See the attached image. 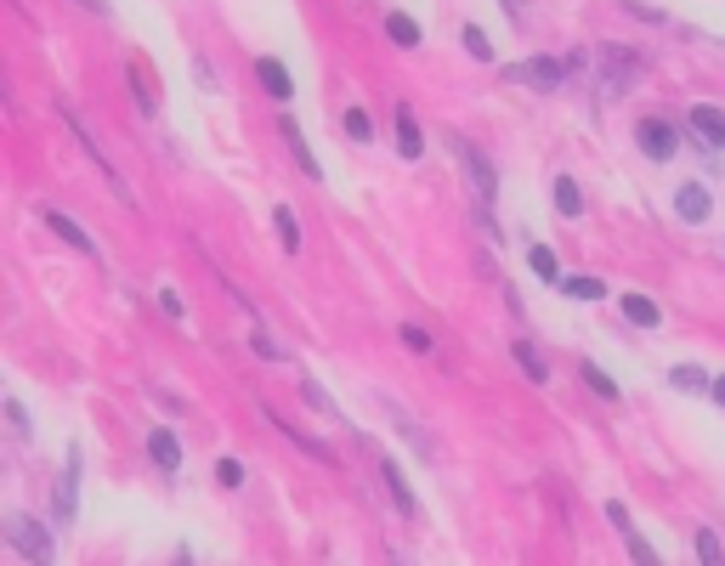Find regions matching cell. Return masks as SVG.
Listing matches in <instances>:
<instances>
[{
  "label": "cell",
  "mask_w": 725,
  "mask_h": 566,
  "mask_svg": "<svg viewBox=\"0 0 725 566\" xmlns=\"http://www.w3.org/2000/svg\"><path fill=\"white\" fill-rule=\"evenodd\" d=\"M40 216H45V227H52L69 250H80V255H91V261H96V244H91V232H85V227H74L63 210H40Z\"/></svg>",
  "instance_id": "obj_6"
},
{
  "label": "cell",
  "mask_w": 725,
  "mask_h": 566,
  "mask_svg": "<svg viewBox=\"0 0 725 566\" xmlns=\"http://www.w3.org/2000/svg\"><path fill=\"white\" fill-rule=\"evenodd\" d=\"M635 136H641V148H646V159H674V130H669L663 119H646V125H641Z\"/></svg>",
  "instance_id": "obj_10"
},
{
  "label": "cell",
  "mask_w": 725,
  "mask_h": 566,
  "mask_svg": "<svg viewBox=\"0 0 725 566\" xmlns=\"http://www.w3.org/2000/svg\"><path fill=\"white\" fill-rule=\"evenodd\" d=\"M267 419H272V431H283V437H289V442H296V448H307V453H312L318 464H329V470H334V453H329V442H318V437H307V431H296V424H283L278 413H267Z\"/></svg>",
  "instance_id": "obj_15"
},
{
  "label": "cell",
  "mask_w": 725,
  "mask_h": 566,
  "mask_svg": "<svg viewBox=\"0 0 725 566\" xmlns=\"http://www.w3.org/2000/svg\"><path fill=\"white\" fill-rule=\"evenodd\" d=\"M159 306H165V312H170V317H182V312H187V301H182V295H176V290H159Z\"/></svg>",
  "instance_id": "obj_33"
},
{
  "label": "cell",
  "mask_w": 725,
  "mask_h": 566,
  "mask_svg": "<svg viewBox=\"0 0 725 566\" xmlns=\"http://www.w3.org/2000/svg\"><path fill=\"white\" fill-rule=\"evenodd\" d=\"M256 352H261V357H272V363L283 357V346L272 340V328H256Z\"/></svg>",
  "instance_id": "obj_32"
},
{
  "label": "cell",
  "mask_w": 725,
  "mask_h": 566,
  "mask_svg": "<svg viewBox=\"0 0 725 566\" xmlns=\"http://www.w3.org/2000/svg\"><path fill=\"white\" fill-rule=\"evenodd\" d=\"M623 317H630V323H641V328H652V323H657L663 312H657V306H652L646 295H623Z\"/></svg>",
  "instance_id": "obj_22"
},
{
  "label": "cell",
  "mask_w": 725,
  "mask_h": 566,
  "mask_svg": "<svg viewBox=\"0 0 725 566\" xmlns=\"http://www.w3.org/2000/svg\"><path fill=\"white\" fill-rule=\"evenodd\" d=\"M556 210H561L567 221L584 216V193H578V181H572V176H556Z\"/></svg>",
  "instance_id": "obj_18"
},
{
  "label": "cell",
  "mask_w": 725,
  "mask_h": 566,
  "mask_svg": "<svg viewBox=\"0 0 725 566\" xmlns=\"http://www.w3.org/2000/svg\"><path fill=\"white\" fill-rule=\"evenodd\" d=\"M346 136H352V142H374V119H369L363 108H346Z\"/></svg>",
  "instance_id": "obj_28"
},
{
  "label": "cell",
  "mask_w": 725,
  "mask_h": 566,
  "mask_svg": "<svg viewBox=\"0 0 725 566\" xmlns=\"http://www.w3.org/2000/svg\"><path fill=\"white\" fill-rule=\"evenodd\" d=\"M278 125H283V142H289V154H296V165H301L307 176H323V165H318V154L307 148V136H301V125H296V119H289V114H283Z\"/></svg>",
  "instance_id": "obj_11"
},
{
  "label": "cell",
  "mask_w": 725,
  "mask_h": 566,
  "mask_svg": "<svg viewBox=\"0 0 725 566\" xmlns=\"http://www.w3.org/2000/svg\"><path fill=\"white\" fill-rule=\"evenodd\" d=\"M516 363H521V374H527L534 386H550V363L539 357V346H534V340H516Z\"/></svg>",
  "instance_id": "obj_16"
},
{
  "label": "cell",
  "mask_w": 725,
  "mask_h": 566,
  "mask_svg": "<svg viewBox=\"0 0 725 566\" xmlns=\"http://www.w3.org/2000/svg\"><path fill=\"white\" fill-rule=\"evenodd\" d=\"M607 522H612V533H618L623 544H630V549H635L641 560H657V555H652V544H646V538L635 533V522H630V510H623V504H607Z\"/></svg>",
  "instance_id": "obj_8"
},
{
  "label": "cell",
  "mask_w": 725,
  "mask_h": 566,
  "mask_svg": "<svg viewBox=\"0 0 725 566\" xmlns=\"http://www.w3.org/2000/svg\"><path fill=\"white\" fill-rule=\"evenodd\" d=\"M561 290H567L572 301H601V295H607L595 277H561Z\"/></svg>",
  "instance_id": "obj_25"
},
{
  "label": "cell",
  "mask_w": 725,
  "mask_h": 566,
  "mask_svg": "<svg viewBox=\"0 0 725 566\" xmlns=\"http://www.w3.org/2000/svg\"><path fill=\"white\" fill-rule=\"evenodd\" d=\"M708 397H714V402L725 408V374H719V380H714V391H708Z\"/></svg>",
  "instance_id": "obj_35"
},
{
  "label": "cell",
  "mask_w": 725,
  "mask_h": 566,
  "mask_svg": "<svg viewBox=\"0 0 725 566\" xmlns=\"http://www.w3.org/2000/svg\"><path fill=\"white\" fill-rule=\"evenodd\" d=\"M80 7H91V12H103V18H108V0H80Z\"/></svg>",
  "instance_id": "obj_36"
},
{
  "label": "cell",
  "mask_w": 725,
  "mask_h": 566,
  "mask_svg": "<svg viewBox=\"0 0 725 566\" xmlns=\"http://www.w3.org/2000/svg\"><path fill=\"white\" fill-rule=\"evenodd\" d=\"M301 397H307L312 408H323V413H334V402H329V391H323L318 380H307V386H301Z\"/></svg>",
  "instance_id": "obj_31"
},
{
  "label": "cell",
  "mask_w": 725,
  "mask_h": 566,
  "mask_svg": "<svg viewBox=\"0 0 725 566\" xmlns=\"http://www.w3.org/2000/svg\"><path fill=\"white\" fill-rule=\"evenodd\" d=\"M7 538H12V549H23L34 566H52L58 560V544H52V533H45L34 515H23V510H12L7 515Z\"/></svg>",
  "instance_id": "obj_3"
},
{
  "label": "cell",
  "mask_w": 725,
  "mask_h": 566,
  "mask_svg": "<svg viewBox=\"0 0 725 566\" xmlns=\"http://www.w3.org/2000/svg\"><path fill=\"white\" fill-rule=\"evenodd\" d=\"M674 210H681V221H708V187H697V181H686L681 193H674Z\"/></svg>",
  "instance_id": "obj_12"
},
{
  "label": "cell",
  "mask_w": 725,
  "mask_h": 566,
  "mask_svg": "<svg viewBox=\"0 0 725 566\" xmlns=\"http://www.w3.org/2000/svg\"><path fill=\"white\" fill-rule=\"evenodd\" d=\"M397 340H403V346H408L414 357H425V352H431V335H425L420 323H403V328H397Z\"/></svg>",
  "instance_id": "obj_27"
},
{
  "label": "cell",
  "mask_w": 725,
  "mask_h": 566,
  "mask_svg": "<svg viewBox=\"0 0 725 566\" xmlns=\"http://www.w3.org/2000/svg\"><path fill=\"white\" fill-rule=\"evenodd\" d=\"M567 69L572 63H561V57H527V63H510V69H499L510 85H534V91H556L561 80H567Z\"/></svg>",
  "instance_id": "obj_4"
},
{
  "label": "cell",
  "mask_w": 725,
  "mask_h": 566,
  "mask_svg": "<svg viewBox=\"0 0 725 566\" xmlns=\"http://www.w3.org/2000/svg\"><path fill=\"white\" fill-rule=\"evenodd\" d=\"M527 266H534L545 283H561V266H556V250H545V244H534V255H527Z\"/></svg>",
  "instance_id": "obj_23"
},
{
  "label": "cell",
  "mask_w": 725,
  "mask_h": 566,
  "mask_svg": "<svg viewBox=\"0 0 725 566\" xmlns=\"http://www.w3.org/2000/svg\"><path fill=\"white\" fill-rule=\"evenodd\" d=\"M385 34H392L397 45H420L425 34H420V23L408 18V12H392V18H385Z\"/></svg>",
  "instance_id": "obj_20"
},
{
  "label": "cell",
  "mask_w": 725,
  "mask_h": 566,
  "mask_svg": "<svg viewBox=\"0 0 725 566\" xmlns=\"http://www.w3.org/2000/svg\"><path fill=\"white\" fill-rule=\"evenodd\" d=\"M669 386H681L686 397H697V391H714V380H708L703 368H692V363H681V368H674V374H669Z\"/></svg>",
  "instance_id": "obj_19"
},
{
  "label": "cell",
  "mask_w": 725,
  "mask_h": 566,
  "mask_svg": "<svg viewBox=\"0 0 725 566\" xmlns=\"http://www.w3.org/2000/svg\"><path fill=\"white\" fill-rule=\"evenodd\" d=\"M697 555H703V566H725V544L714 533H697Z\"/></svg>",
  "instance_id": "obj_29"
},
{
  "label": "cell",
  "mask_w": 725,
  "mask_h": 566,
  "mask_svg": "<svg viewBox=\"0 0 725 566\" xmlns=\"http://www.w3.org/2000/svg\"><path fill=\"white\" fill-rule=\"evenodd\" d=\"M7 419L18 424V437H29V413H23V402H7Z\"/></svg>",
  "instance_id": "obj_34"
},
{
  "label": "cell",
  "mask_w": 725,
  "mask_h": 566,
  "mask_svg": "<svg viewBox=\"0 0 725 566\" xmlns=\"http://www.w3.org/2000/svg\"><path fill=\"white\" fill-rule=\"evenodd\" d=\"M448 148H454L459 165H465V181H470V193H476V210L488 216V205L499 199V170H494V159L481 154L470 136H459V130H448Z\"/></svg>",
  "instance_id": "obj_2"
},
{
  "label": "cell",
  "mask_w": 725,
  "mask_h": 566,
  "mask_svg": "<svg viewBox=\"0 0 725 566\" xmlns=\"http://www.w3.org/2000/svg\"><path fill=\"white\" fill-rule=\"evenodd\" d=\"M572 69H590L595 74V85H601V97H623V91H635V80H641V52H630V45H595V52H584V57H567Z\"/></svg>",
  "instance_id": "obj_1"
},
{
  "label": "cell",
  "mask_w": 725,
  "mask_h": 566,
  "mask_svg": "<svg viewBox=\"0 0 725 566\" xmlns=\"http://www.w3.org/2000/svg\"><path fill=\"white\" fill-rule=\"evenodd\" d=\"M272 221H278V239H283V255H301V227H296V216H289L283 205L272 210Z\"/></svg>",
  "instance_id": "obj_21"
},
{
  "label": "cell",
  "mask_w": 725,
  "mask_h": 566,
  "mask_svg": "<svg viewBox=\"0 0 725 566\" xmlns=\"http://www.w3.org/2000/svg\"><path fill=\"white\" fill-rule=\"evenodd\" d=\"M80 464H85V453L80 448H69V459H63V482H58V522L69 527L74 522V499H80Z\"/></svg>",
  "instance_id": "obj_5"
},
{
  "label": "cell",
  "mask_w": 725,
  "mask_h": 566,
  "mask_svg": "<svg viewBox=\"0 0 725 566\" xmlns=\"http://www.w3.org/2000/svg\"><path fill=\"white\" fill-rule=\"evenodd\" d=\"M465 52H470L476 63H494V45H488V34H481V29H470V23H465Z\"/></svg>",
  "instance_id": "obj_26"
},
{
  "label": "cell",
  "mask_w": 725,
  "mask_h": 566,
  "mask_svg": "<svg viewBox=\"0 0 725 566\" xmlns=\"http://www.w3.org/2000/svg\"><path fill=\"white\" fill-rule=\"evenodd\" d=\"M692 130L708 142V148H725V114H719L714 103H697V108H692Z\"/></svg>",
  "instance_id": "obj_9"
},
{
  "label": "cell",
  "mask_w": 725,
  "mask_h": 566,
  "mask_svg": "<svg viewBox=\"0 0 725 566\" xmlns=\"http://www.w3.org/2000/svg\"><path fill=\"white\" fill-rule=\"evenodd\" d=\"M148 453H154L159 470H182V442H176V431H154V437H148Z\"/></svg>",
  "instance_id": "obj_17"
},
{
  "label": "cell",
  "mask_w": 725,
  "mask_h": 566,
  "mask_svg": "<svg viewBox=\"0 0 725 566\" xmlns=\"http://www.w3.org/2000/svg\"><path fill=\"white\" fill-rule=\"evenodd\" d=\"M256 80L272 91L278 103H289V97H296V80L283 74V63H278V57H261V63H256Z\"/></svg>",
  "instance_id": "obj_13"
},
{
  "label": "cell",
  "mask_w": 725,
  "mask_h": 566,
  "mask_svg": "<svg viewBox=\"0 0 725 566\" xmlns=\"http://www.w3.org/2000/svg\"><path fill=\"white\" fill-rule=\"evenodd\" d=\"M397 154L414 165L420 154H425V136H420V119L408 114V108H397Z\"/></svg>",
  "instance_id": "obj_14"
},
{
  "label": "cell",
  "mask_w": 725,
  "mask_h": 566,
  "mask_svg": "<svg viewBox=\"0 0 725 566\" xmlns=\"http://www.w3.org/2000/svg\"><path fill=\"white\" fill-rule=\"evenodd\" d=\"M216 482H221V488H245V464H238V459H221V464H216Z\"/></svg>",
  "instance_id": "obj_30"
},
{
  "label": "cell",
  "mask_w": 725,
  "mask_h": 566,
  "mask_svg": "<svg viewBox=\"0 0 725 566\" xmlns=\"http://www.w3.org/2000/svg\"><path fill=\"white\" fill-rule=\"evenodd\" d=\"M380 476H385V488H392L397 510H403L408 522H414V515H420V504H414V488H408V476H403V464H397V459H380Z\"/></svg>",
  "instance_id": "obj_7"
},
{
  "label": "cell",
  "mask_w": 725,
  "mask_h": 566,
  "mask_svg": "<svg viewBox=\"0 0 725 566\" xmlns=\"http://www.w3.org/2000/svg\"><path fill=\"white\" fill-rule=\"evenodd\" d=\"M578 374H584V386H590V391H595V397H601V402H618V386H612V380H607V374H601V368H595V363H584V368H578Z\"/></svg>",
  "instance_id": "obj_24"
}]
</instances>
